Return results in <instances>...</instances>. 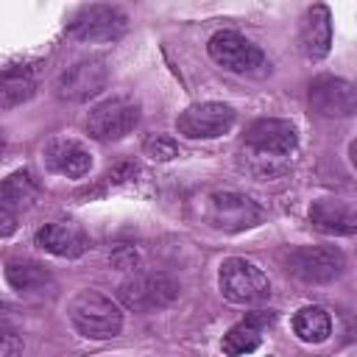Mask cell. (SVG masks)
<instances>
[{
  "instance_id": "d6986e66",
  "label": "cell",
  "mask_w": 357,
  "mask_h": 357,
  "mask_svg": "<svg viewBox=\"0 0 357 357\" xmlns=\"http://www.w3.org/2000/svg\"><path fill=\"white\" fill-rule=\"evenodd\" d=\"M273 321V315H254V318H248V321H243V324H234L226 335H223V340H220V349H223V354H229V357H243V354H251V351H257L259 349V343H262V326L265 324H271Z\"/></svg>"
},
{
  "instance_id": "5bb4252c",
  "label": "cell",
  "mask_w": 357,
  "mask_h": 357,
  "mask_svg": "<svg viewBox=\"0 0 357 357\" xmlns=\"http://www.w3.org/2000/svg\"><path fill=\"white\" fill-rule=\"evenodd\" d=\"M45 165L67 178H81L92 170V153L78 142L67 137H56L45 145Z\"/></svg>"
},
{
  "instance_id": "ba28073f",
  "label": "cell",
  "mask_w": 357,
  "mask_h": 357,
  "mask_svg": "<svg viewBox=\"0 0 357 357\" xmlns=\"http://www.w3.org/2000/svg\"><path fill=\"white\" fill-rule=\"evenodd\" d=\"M287 268L301 282L326 284L343 273L346 259L335 245H298L287 254Z\"/></svg>"
},
{
  "instance_id": "8992f818",
  "label": "cell",
  "mask_w": 357,
  "mask_h": 357,
  "mask_svg": "<svg viewBox=\"0 0 357 357\" xmlns=\"http://www.w3.org/2000/svg\"><path fill=\"white\" fill-rule=\"evenodd\" d=\"M178 296V284L167 273H137L117 287V298L126 310L151 312L167 307Z\"/></svg>"
},
{
  "instance_id": "4fadbf2b",
  "label": "cell",
  "mask_w": 357,
  "mask_h": 357,
  "mask_svg": "<svg viewBox=\"0 0 357 357\" xmlns=\"http://www.w3.org/2000/svg\"><path fill=\"white\" fill-rule=\"evenodd\" d=\"M310 106L324 117H349L357 109V95L349 81L321 75L310 84Z\"/></svg>"
},
{
  "instance_id": "e0dca14e",
  "label": "cell",
  "mask_w": 357,
  "mask_h": 357,
  "mask_svg": "<svg viewBox=\"0 0 357 357\" xmlns=\"http://www.w3.org/2000/svg\"><path fill=\"white\" fill-rule=\"evenodd\" d=\"M332 45V20L326 6H312L301 20V50L307 59L318 61L329 53Z\"/></svg>"
},
{
  "instance_id": "cb8c5ba5",
  "label": "cell",
  "mask_w": 357,
  "mask_h": 357,
  "mask_svg": "<svg viewBox=\"0 0 357 357\" xmlns=\"http://www.w3.org/2000/svg\"><path fill=\"white\" fill-rule=\"evenodd\" d=\"M17 329H20V321H17L14 310L6 307V304H0V335H11Z\"/></svg>"
},
{
  "instance_id": "3957f363",
  "label": "cell",
  "mask_w": 357,
  "mask_h": 357,
  "mask_svg": "<svg viewBox=\"0 0 357 357\" xmlns=\"http://www.w3.org/2000/svg\"><path fill=\"white\" fill-rule=\"evenodd\" d=\"M259 218H262L259 206L243 192L218 190L204 198V220L218 231H226V234L245 231V229L257 226Z\"/></svg>"
},
{
  "instance_id": "5b68a950",
  "label": "cell",
  "mask_w": 357,
  "mask_h": 357,
  "mask_svg": "<svg viewBox=\"0 0 357 357\" xmlns=\"http://www.w3.org/2000/svg\"><path fill=\"white\" fill-rule=\"evenodd\" d=\"M137 123H139V103L134 98L114 95V98H106L98 106H92L89 117H86V131H89V137H95L100 142H114V139H123L126 134H131Z\"/></svg>"
},
{
  "instance_id": "603a6c76",
  "label": "cell",
  "mask_w": 357,
  "mask_h": 357,
  "mask_svg": "<svg viewBox=\"0 0 357 357\" xmlns=\"http://www.w3.org/2000/svg\"><path fill=\"white\" fill-rule=\"evenodd\" d=\"M22 351V337L17 332L0 335V357H17Z\"/></svg>"
},
{
  "instance_id": "44dd1931",
  "label": "cell",
  "mask_w": 357,
  "mask_h": 357,
  "mask_svg": "<svg viewBox=\"0 0 357 357\" xmlns=\"http://www.w3.org/2000/svg\"><path fill=\"white\" fill-rule=\"evenodd\" d=\"M293 332L304 343H324L332 332V318L324 307H301L293 318Z\"/></svg>"
},
{
  "instance_id": "9a60e30c",
  "label": "cell",
  "mask_w": 357,
  "mask_h": 357,
  "mask_svg": "<svg viewBox=\"0 0 357 357\" xmlns=\"http://www.w3.org/2000/svg\"><path fill=\"white\" fill-rule=\"evenodd\" d=\"M36 245L45 248L47 254H56V257H81L89 245L86 240V231L78 226V223H70V220H53V223H45L39 231H36Z\"/></svg>"
},
{
  "instance_id": "9c48e42d",
  "label": "cell",
  "mask_w": 357,
  "mask_h": 357,
  "mask_svg": "<svg viewBox=\"0 0 357 357\" xmlns=\"http://www.w3.org/2000/svg\"><path fill=\"white\" fill-rule=\"evenodd\" d=\"M231 126H234V109L218 100L192 103L176 120L178 134H184L187 139H215L223 137Z\"/></svg>"
},
{
  "instance_id": "7a4b0ae2",
  "label": "cell",
  "mask_w": 357,
  "mask_h": 357,
  "mask_svg": "<svg viewBox=\"0 0 357 357\" xmlns=\"http://www.w3.org/2000/svg\"><path fill=\"white\" fill-rule=\"evenodd\" d=\"M218 284L223 298L231 304H259L271 296V282L265 271L243 257H229L220 262Z\"/></svg>"
},
{
  "instance_id": "ac0fdd59",
  "label": "cell",
  "mask_w": 357,
  "mask_h": 357,
  "mask_svg": "<svg viewBox=\"0 0 357 357\" xmlns=\"http://www.w3.org/2000/svg\"><path fill=\"white\" fill-rule=\"evenodd\" d=\"M310 220L324 229V231H335V234H351L357 229V215L354 206L349 201L340 198H321L310 206Z\"/></svg>"
},
{
  "instance_id": "30bf717a",
  "label": "cell",
  "mask_w": 357,
  "mask_h": 357,
  "mask_svg": "<svg viewBox=\"0 0 357 357\" xmlns=\"http://www.w3.org/2000/svg\"><path fill=\"white\" fill-rule=\"evenodd\" d=\"M106 78H109V73L100 59H84V61H75L73 67H67L56 78V95L61 100L81 103V100H89L92 95H98L106 86Z\"/></svg>"
},
{
  "instance_id": "7402d4cb",
  "label": "cell",
  "mask_w": 357,
  "mask_h": 357,
  "mask_svg": "<svg viewBox=\"0 0 357 357\" xmlns=\"http://www.w3.org/2000/svg\"><path fill=\"white\" fill-rule=\"evenodd\" d=\"M142 151H145V156L153 159V162H170V159L178 156L176 139H170V137H165V134H151V137L142 142Z\"/></svg>"
},
{
  "instance_id": "8fae6325",
  "label": "cell",
  "mask_w": 357,
  "mask_h": 357,
  "mask_svg": "<svg viewBox=\"0 0 357 357\" xmlns=\"http://www.w3.org/2000/svg\"><path fill=\"white\" fill-rule=\"evenodd\" d=\"M6 282L14 293L31 301H45L56 296V279L53 273L36 262V259H8L6 262Z\"/></svg>"
},
{
  "instance_id": "6da1fadb",
  "label": "cell",
  "mask_w": 357,
  "mask_h": 357,
  "mask_svg": "<svg viewBox=\"0 0 357 357\" xmlns=\"http://www.w3.org/2000/svg\"><path fill=\"white\" fill-rule=\"evenodd\" d=\"M67 318H70L73 329L89 340H109L123 329L120 307L98 290H81L70 301Z\"/></svg>"
},
{
  "instance_id": "ffe728a7",
  "label": "cell",
  "mask_w": 357,
  "mask_h": 357,
  "mask_svg": "<svg viewBox=\"0 0 357 357\" xmlns=\"http://www.w3.org/2000/svg\"><path fill=\"white\" fill-rule=\"evenodd\" d=\"M36 92V78L28 67H8L0 73V109H14L31 100Z\"/></svg>"
},
{
  "instance_id": "d4e9b609",
  "label": "cell",
  "mask_w": 357,
  "mask_h": 357,
  "mask_svg": "<svg viewBox=\"0 0 357 357\" xmlns=\"http://www.w3.org/2000/svg\"><path fill=\"white\" fill-rule=\"evenodd\" d=\"M17 229V220L11 218V215H6V212H0V237H6V234H11Z\"/></svg>"
},
{
  "instance_id": "52a82bcc",
  "label": "cell",
  "mask_w": 357,
  "mask_h": 357,
  "mask_svg": "<svg viewBox=\"0 0 357 357\" xmlns=\"http://www.w3.org/2000/svg\"><path fill=\"white\" fill-rule=\"evenodd\" d=\"M206 50L209 59L229 73L245 75V73H259L265 67V53L237 31H218L209 39Z\"/></svg>"
},
{
  "instance_id": "277c9868",
  "label": "cell",
  "mask_w": 357,
  "mask_h": 357,
  "mask_svg": "<svg viewBox=\"0 0 357 357\" xmlns=\"http://www.w3.org/2000/svg\"><path fill=\"white\" fill-rule=\"evenodd\" d=\"M128 28V17L117 8V6H106V3H92V6H81L75 11V17L67 22V33L78 42H114L126 33Z\"/></svg>"
},
{
  "instance_id": "2e32d148",
  "label": "cell",
  "mask_w": 357,
  "mask_h": 357,
  "mask_svg": "<svg viewBox=\"0 0 357 357\" xmlns=\"http://www.w3.org/2000/svg\"><path fill=\"white\" fill-rule=\"evenodd\" d=\"M39 198V181L31 170H14L0 181V212L20 215L28 212Z\"/></svg>"
},
{
  "instance_id": "7c38bea8",
  "label": "cell",
  "mask_w": 357,
  "mask_h": 357,
  "mask_svg": "<svg viewBox=\"0 0 357 357\" xmlns=\"http://www.w3.org/2000/svg\"><path fill=\"white\" fill-rule=\"evenodd\" d=\"M245 145L262 156H287L298 145V134L290 120L262 117L245 131Z\"/></svg>"
},
{
  "instance_id": "484cf974",
  "label": "cell",
  "mask_w": 357,
  "mask_h": 357,
  "mask_svg": "<svg viewBox=\"0 0 357 357\" xmlns=\"http://www.w3.org/2000/svg\"><path fill=\"white\" fill-rule=\"evenodd\" d=\"M3 148H6V137H3V128H0V153H3Z\"/></svg>"
}]
</instances>
